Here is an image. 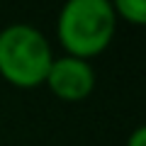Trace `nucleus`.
I'll use <instances>...</instances> for the list:
<instances>
[{
    "label": "nucleus",
    "instance_id": "f257e3e1",
    "mask_svg": "<svg viewBox=\"0 0 146 146\" xmlns=\"http://www.w3.org/2000/svg\"><path fill=\"white\" fill-rule=\"evenodd\" d=\"M117 25L110 0H63L56 15V42L63 54L93 61L110 49Z\"/></svg>",
    "mask_w": 146,
    "mask_h": 146
},
{
    "label": "nucleus",
    "instance_id": "39448f33",
    "mask_svg": "<svg viewBox=\"0 0 146 146\" xmlns=\"http://www.w3.org/2000/svg\"><path fill=\"white\" fill-rule=\"evenodd\" d=\"M127 146H146V127H134L127 136Z\"/></svg>",
    "mask_w": 146,
    "mask_h": 146
},
{
    "label": "nucleus",
    "instance_id": "20e7f679",
    "mask_svg": "<svg viewBox=\"0 0 146 146\" xmlns=\"http://www.w3.org/2000/svg\"><path fill=\"white\" fill-rule=\"evenodd\" d=\"M117 20L131 27H141L146 22V0H110Z\"/></svg>",
    "mask_w": 146,
    "mask_h": 146
},
{
    "label": "nucleus",
    "instance_id": "f03ea898",
    "mask_svg": "<svg viewBox=\"0 0 146 146\" xmlns=\"http://www.w3.org/2000/svg\"><path fill=\"white\" fill-rule=\"evenodd\" d=\"M54 56L51 42L39 27L10 22L0 29V78L12 88H42Z\"/></svg>",
    "mask_w": 146,
    "mask_h": 146
},
{
    "label": "nucleus",
    "instance_id": "7ed1b4c3",
    "mask_svg": "<svg viewBox=\"0 0 146 146\" xmlns=\"http://www.w3.org/2000/svg\"><path fill=\"white\" fill-rule=\"evenodd\" d=\"M44 85L54 98L63 100V102H80L93 95L95 85H98V76H95L93 61L61 54V56H54Z\"/></svg>",
    "mask_w": 146,
    "mask_h": 146
}]
</instances>
